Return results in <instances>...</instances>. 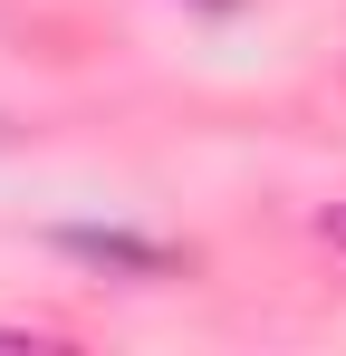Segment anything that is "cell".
<instances>
[{
	"instance_id": "7a4b0ae2",
	"label": "cell",
	"mask_w": 346,
	"mask_h": 356,
	"mask_svg": "<svg viewBox=\"0 0 346 356\" xmlns=\"http://www.w3.org/2000/svg\"><path fill=\"white\" fill-rule=\"evenodd\" d=\"M318 232H327V241H337V250H346V202H337V212H327V222H318Z\"/></svg>"
},
{
	"instance_id": "3957f363",
	"label": "cell",
	"mask_w": 346,
	"mask_h": 356,
	"mask_svg": "<svg viewBox=\"0 0 346 356\" xmlns=\"http://www.w3.org/2000/svg\"><path fill=\"white\" fill-rule=\"evenodd\" d=\"M202 10H240V0H202Z\"/></svg>"
},
{
	"instance_id": "6da1fadb",
	"label": "cell",
	"mask_w": 346,
	"mask_h": 356,
	"mask_svg": "<svg viewBox=\"0 0 346 356\" xmlns=\"http://www.w3.org/2000/svg\"><path fill=\"white\" fill-rule=\"evenodd\" d=\"M58 250H67V260H87V270H125V280H173V270H183V250L135 241V232H97V222H67Z\"/></svg>"
}]
</instances>
